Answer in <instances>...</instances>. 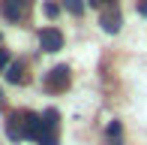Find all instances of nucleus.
<instances>
[{
	"mask_svg": "<svg viewBox=\"0 0 147 145\" xmlns=\"http://www.w3.org/2000/svg\"><path fill=\"white\" fill-rule=\"evenodd\" d=\"M6 136L12 142H21L27 139V112H12L6 118Z\"/></svg>",
	"mask_w": 147,
	"mask_h": 145,
	"instance_id": "obj_1",
	"label": "nucleus"
},
{
	"mask_svg": "<svg viewBox=\"0 0 147 145\" xmlns=\"http://www.w3.org/2000/svg\"><path fill=\"white\" fill-rule=\"evenodd\" d=\"M30 9V0H0V12L9 21H21Z\"/></svg>",
	"mask_w": 147,
	"mask_h": 145,
	"instance_id": "obj_2",
	"label": "nucleus"
},
{
	"mask_svg": "<svg viewBox=\"0 0 147 145\" xmlns=\"http://www.w3.org/2000/svg\"><path fill=\"white\" fill-rule=\"evenodd\" d=\"M66 85H69V67L66 64H60L51 72H45V88L48 91H66Z\"/></svg>",
	"mask_w": 147,
	"mask_h": 145,
	"instance_id": "obj_3",
	"label": "nucleus"
},
{
	"mask_svg": "<svg viewBox=\"0 0 147 145\" xmlns=\"http://www.w3.org/2000/svg\"><path fill=\"white\" fill-rule=\"evenodd\" d=\"M39 45H42V51H60L63 49V34H60L57 27L39 30Z\"/></svg>",
	"mask_w": 147,
	"mask_h": 145,
	"instance_id": "obj_4",
	"label": "nucleus"
},
{
	"mask_svg": "<svg viewBox=\"0 0 147 145\" xmlns=\"http://www.w3.org/2000/svg\"><path fill=\"white\" fill-rule=\"evenodd\" d=\"M99 24H102V30H105V34H117V30H120V24H123V15H120L114 6H108V9L102 12V18H99Z\"/></svg>",
	"mask_w": 147,
	"mask_h": 145,
	"instance_id": "obj_5",
	"label": "nucleus"
},
{
	"mask_svg": "<svg viewBox=\"0 0 147 145\" xmlns=\"http://www.w3.org/2000/svg\"><path fill=\"white\" fill-rule=\"evenodd\" d=\"M6 82H12V85L24 82V64L21 61H12L9 67H6Z\"/></svg>",
	"mask_w": 147,
	"mask_h": 145,
	"instance_id": "obj_6",
	"label": "nucleus"
},
{
	"mask_svg": "<svg viewBox=\"0 0 147 145\" xmlns=\"http://www.w3.org/2000/svg\"><path fill=\"white\" fill-rule=\"evenodd\" d=\"M120 133H123L120 121H111L108 124V139H111V145H123V142H120Z\"/></svg>",
	"mask_w": 147,
	"mask_h": 145,
	"instance_id": "obj_7",
	"label": "nucleus"
},
{
	"mask_svg": "<svg viewBox=\"0 0 147 145\" xmlns=\"http://www.w3.org/2000/svg\"><path fill=\"white\" fill-rule=\"evenodd\" d=\"M63 6L72 12V15H81V12H84V3H81V0H63Z\"/></svg>",
	"mask_w": 147,
	"mask_h": 145,
	"instance_id": "obj_8",
	"label": "nucleus"
},
{
	"mask_svg": "<svg viewBox=\"0 0 147 145\" xmlns=\"http://www.w3.org/2000/svg\"><path fill=\"white\" fill-rule=\"evenodd\" d=\"M9 67V55H6V49H0V70Z\"/></svg>",
	"mask_w": 147,
	"mask_h": 145,
	"instance_id": "obj_9",
	"label": "nucleus"
},
{
	"mask_svg": "<svg viewBox=\"0 0 147 145\" xmlns=\"http://www.w3.org/2000/svg\"><path fill=\"white\" fill-rule=\"evenodd\" d=\"M45 15L54 18V15H57V3H45Z\"/></svg>",
	"mask_w": 147,
	"mask_h": 145,
	"instance_id": "obj_10",
	"label": "nucleus"
},
{
	"mask_svg": "<svg viewBox=\"0 0 147 145\" xmlns=\"http://www.w3.org/2000/svg\"><path fill=\"white\" fill-rule=\"evenodd\" d=\"M90 6H114V0H90Z\"/></svg>",
	"mask_w": 147,
	"mask_h": 145,
	"instance_id": "obj_11",
	"label": "nucleus"
},
{
	"mask_svg": "<svg viewBox=\"0 0 147 145\" xmlns=\"http://www.w3.org/2000/svg\"><path fill=\"white\" fill-rule=\"evenodd\" d=\"M138 12H141V15L147 18V0H138Z\"/></svg>",
	"mask_w": 147,
	"mask_h": 145,
	"instance_id": "obj_12",
	"label": "nucleus"
},
{
	"mask_svg": "<svg viewBox=\"0 0 147 145\" xmlns=\"http://www.w3.org/2000/svg\"><path fill=\"white\" fill-rule=\"evenodd\" d=\"M0 103H3V91H0Z\"/></svg>",
	"mask_w": 147,
	"mask_h": 145,
	"instance_id": "obj_13",
	"label": "nucleus"
},
{
	"mask_svg": "<svg viewBox=\"0 0 147 145\" xmlns=\"http://www.w3.org/2000/svg\"><path fill=\"white\" fill-rule=\"evenodd\" d=\"M0 39H3V34H0Z\"/></svg>",
	"mask_w": 147,
	"mask_h": 145,
	"instance_id": "obj_14",
	"label": "nucleus"
}]
</instances>
